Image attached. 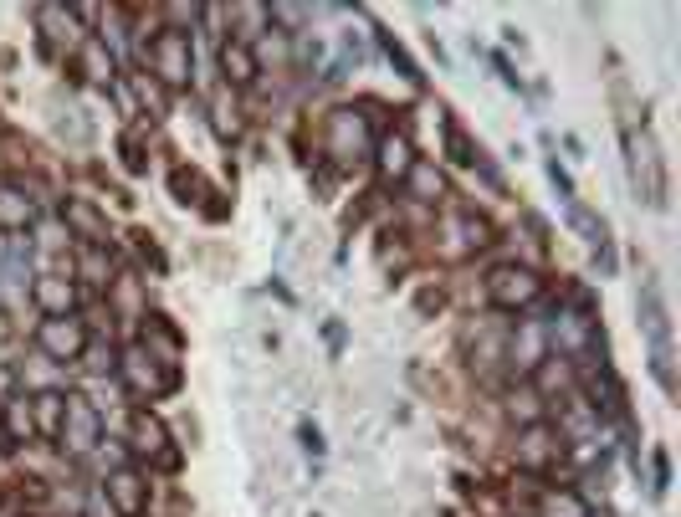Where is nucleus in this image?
Returning a JSON list of instances; mask_svg holds the SVG:
<instances>
[{"mask_svg": "<svg viewBox=\"0 0 681 517\" xmlns=\"http://www.w3.org/2000/svg\"><path fill=\"white\" fill-rule=\"evenodd\" d=\"M548 333V354H559L564 364H584L605 349V328H600V308H594L589 287H569L559 297V308L543 318Z\"/></svg>", "mask_w": 681, "mask_h": 517, "instance_id": "1", "label": "nucleus"}, {"mask_svg": "<svg viewBox=\"0 0 681 517\" xmlns=\"http://www.w3.org/2000/svg\"><path fill=\"white\" fill-rule=\"evenodd\" d=\"M374 144H379V128L364 113V103H338L318 118V159L338 169V175L364 169L374 159Z\"/></svg>", "mask_w": 681, "mask_h": 517, "instance_id": "2", "label": "nucleus"}, {"mask_svg": "<svg viewBox=\"0 0 681 517\" xmlns=\"http://www.w3.org/2000/svg\"><path fill=\"white\" fill-rule=\"evenodd\" d=\"M620 144H625V180H630V195L641 200L646 210H666L671 205V175H666V159H661V144L651 134V123H625L620 128Z\"/></svg>", "mask_w": 681, "mask_h": 517, "instance_id": "3", "label": "nucleus"}, {"mask_svg": "<svg viewBox=\"0 0 681 517\" xmlns=\"http://www.w3.org/2000/svg\"><path fill=\"white\" fill-rule=\"evenodd\" d=\"M139 62L154 72L159 88L185 93L190 82H195V41H190L185 26H159L144 47H139Z\"/></svg>", "mask_w": 681, "mask_h": 517, "instance_id": "4", "label": "nucleus"}, {"mask_svg": "<svg viewBox=\"0 0 681 517\" xmlns=\"http://www.w3.org/2000/svg\"><path fill=\"white\" fill-rule=\"evenodd\" d=\"M543 292H548V282L528 262H497L482 277V297L497 313H528L533 303H543Z\"/></svg>", "mask_w": 681, "mask_h": 517, "instance_id": "5", "label": "nucleus"}, {"mask_svg": "<svg viewBox=\"0 0 681 517\" xmlns=\"http://www.w3.org/2000/svg\"><path fill=\"white\" fill-rule=\"evenodd\" d=\"M113 379L123 384V395H129L134 405H154V400H164V395L180 390V369L149 359L139 343H134V349H118V374H113Z\"/></svg>", "mask_w": 681, "mask_h": 517, "instance_id": "6", "label": "nucleus"}, {"mask_svg": "<svg viewBox=\"0 0 681 517\" xmlns=\"http://www.w3.org/2000/svg\"><path fill=\"white\" fill-rule=\"evenodd\" d=\"M103 410L82 395V390H67V405H62V430H57V451L67 461H88L98 446H103Z\"/></svg>", "mask_w": 681, "mask_h": 517, "instance_id": "7", "label": "nucleus"}, {"mask_svg": "<svg viewBox=\"0 0 681 517\" xmlns=\"http://www.w3.org/2000/svg\"><path fill=\"white\" fill-rule=\"evenodd\" d=\"M548 359H553V354H548L543 318L507 323V338H502V374H507V379H533Z\"/></svg>", "mask_w": 681, "mask_h": 517, "instance_id": "8", "label": "nucleus"}, {"mask_svg": "<svg viewBox=\"0 0 681 517\" xmlns=\"http://www.w3.org/2000/svg\"><path fill=\"white\" fill-rule=\"evenodd\" d=\"M492 221L477 210V205H446V215H441V256L446 262H466V256H477V251H487L492 246Z\"/></svg>", "mask_w": 681, "mask_h": 517, "instance_id": "9", "label": "nucleus"}, {"mask_svg": "<svg viewBox=\"0 0 681 517\" xmlns=\"http://www.w3.org/2000/svg\"><path fill=\"white\" fill-rule=\"evenodd\" d=\"M31 343H36V354L47 359V364H82V354H88V343H93V328H88V318H82V313H72V318H41L36 333H31Z\"/></svg>", "mask_w": 681, "mask_h": 517, "instance_id": "10", "label": "nucleus"}, {"mask_svg": "<svg viewBox=\"0 0 681 517\" xmlns=\"http://www.w3.org/2000/svg\"><path fill=\"white\" fill-rule=\"evenodd\" d=\"M129 451L139 456V461H149L154 471H180V451H175V436H169V425H164V415L159 410H149V405H139L134 415H129Z\"/></svg>", "mask_w": 681, "mask_h": 517, "instance_id": "11", "label": "nucleus"}, {"mask_svg": "<svg viewBox=\"0 0 681 517\" xmlns=\"http://www.w3.org/2000/svg\"><path fill=\"white\" fill-rule=\"evenodd\" d=\"M564 436H559V425H553V415L548 420H538V425H523L518 430V441H513V461H518V471L523 477H548L553 466L564 461Z\"/></svg>", "mask_w": 681, "mask_h": 517, "instance_id": "12", "label": "nucleus"}, {"mask_svg": "<svg viewBox=\"0 0 681 517\" xmlns=\"http://www.w3.org/2000/svg\"><path fill=\"white\" fill-rule=\"evenodd\" d=\"M149 471L139 461H118L103 477V502L113 517H149Z\"/></svg>", "mask_w": 681, "mask_h": 517, "instance_id": "13", "label": "nucleus"}, {"mask_svg": "<svg viewBox=\"0 0 681 517\" xmlns=\"http://www.w3.org/2000/svg\"><path fill=\"white\" fill-rule=\"evenodd\" d=\"M57 221H62L67 241H77V246H108V241H113L103 205L88 200V195H62V200H57Z\"/></svg>", "mask_w": 681, "mask_h": 517, "instance_id": "14", "label": "nucleus"}, {"mask_svg": "<svg viewBox=\"0 0 681 517\" xmlns=\"http://www.w3.org/2000/svg\"><path fill=\"white\" fill-rule=\"evenodd\" d=\"M31 308L41 318H72L82 308V287L72 282V272H31Z\"/></svg>", "mask_w": 681, "mask_h": 517, "instance_id": "15", "label": "nucleus"}, {"mask_svg": "<svg viewBox=\"0 0 681 517\" xmlns=\"http://www.w3.org/2000/svg\"><path fill=\"white\" fill-rule=\"evenodd\" d=\"M420 154H415V144H410V134L405 128H379V144H374V175H379V185L385 190H400V180L410 175V164H415Z\"/></svg>", "mask_w": 681, "mask_h": 517, "instance_id": "16", "label": "nucleus"}, {"mask_svg": "<svg viewBox=\"0 0 681 517\" xmlns=\"http://www.w3.org/2000/svg\"><path fill=\"white\" fill-rule=\"evenodd\" d=\"M400 200L420 205V210H441L451 200V185H446V169L436 159H415L410 175L400 180Z\"/></svg>", "mask_w": 681, "mask_h": 517, "instance_id": "17", "label": "nucleus"}, {"mask_svg": "<svg viewBox=\"0 0 681 517\" xmlns=\"http://www.w3.org/2000/svg\"><path fill=\"white\" fill-rule=\"evenodd\" d=\"M635 318H641V333L651 338V354H671V308L651 277L635 287Z\"/></svg>", "mask_w": 681, "mask_h": 517, "instance_id": "18", "label": "nucleus"}, {"mask_svg": "<svg viewBox=\"0 0 681 517\" xmlns=\"http://www.w3.org/2000/svg\"><path fill=\"white\" fill-rule=\"evenodd\" d=\"M216 62H221V77H226V93H246V88H257V52H251V41L246 36H221V47H216Z\"/></svg>", "mask_w": 681, "mask_h": 517, "instance_id": "19", "label": "nucleus"}, {"mask_svg": "<svg viewBox=\"0 0 681 517\" xmlns=\"http://www.w3.org/2000/svg\"><path fill=\"white\" fill-rule=\"evenodd\" d=\"M67 67H72L77 82H98V88H113V82H118V62H113L103 36H82L72 47V57H67Z\"/></svg>", "mask_w": 681, "mask_h": 517, "instance_id": "20", "label": "nucleus"}, {"mask_svg": "<svg viewBox=\"0 0 681 517\" xmlns=\"http://www.w3.org/2000/svg\"><path fill=\"white\" fill-rule=\"evenodd\" d=\"M569 226L584 236V246L594 251V262H600V272L610 277L615 272V241H610V221L600 210H589L584 200H569Z\"/></svg>", "mask_w": 681, "mask_h": 517, "instance_id": "21", "label": "nucleus"}, {"mask_svg": "<svg viewBox=\"0 0 681 517\" xmlns=\"http://www.w3.org/2000/svg\"><path fill=\"white\" fill-rule=\"evenodd\" d=\"M103 297H108V318H118V323H139L149 313V282L139 272H113Z\"/></svg>", "mask_w": 681, "mask_h": 517, "instance_id": "22", "label": "nucleus"}, {"mask_svg": "<svg viewBox=\"0 0 681 517\" xmlns=\"http://www.w3.org/2000/svg\"><path fill=\"white\" fill-rule=\"evenodd\" d=\"M139 349L149 354V359H159V364H169V369H180V354H185V333L169 323L164 313H144L139 318Z\"/></svg>", "mask_w": 681, "mask_h": 517, "instance_id": "23", "label": "nucleus"}, {"mask_svg": "<svg viewBox=\"0 0 681 517\" xmlns=\"http://www.w3.org/2000/svg\"><path fill=\"white\" fill-rule=\"evenodd\" d=\"M36 31H41V57H57V52H67L72 57V47H77V16L67 11V6H36Z\"/></svg>", "mask_w": 681, "mask_h": 517, "instance_id": "24", "label": "nucleus"}, {"mask_svg": "<svg viewBox=\"0 0 681 517\" xmlns=\"http://www.w3.org/2000/svg\"><path fill=\"white\" fill-rule=\"evenodd\" d=\"M36 221H41V205L26 190H16V185H0V236L21 241V236L36 231Z\"/></svg>", "mask_w": 681, "mask_h": 517, "instance_id": "25", "label": "nucleus"}, {"mask_svg": "<svg viewBox=\"0 0 681 517\" xmlns=\"http://www.w3.org/2000/svg\"><path fill=\"white\" fill-rule=\"evenodd\" d=\"M528 487H533V517H594L589 497L574 487H548L538 477H528Z\"/></svg>", "mask_w": 681, "mask_h": 517, "instance_id": "26", "label": "nucleus"}, {"mask_svg": "<svg viewBox=\"0 0 681 517\" xmlns=\"http://www.w3.org/2000/svg\"><path fill=\"white\" fill-rule=\"evenodd\" d=\"M502 338H507V323H492V318H482L472 333H466V354H472V369H482V374L502 369Z\"/></svg>", "mask_w": 681, "mask_h": 517, "instance_id": "27", "label": "nucleus"}, {"mask_svg": "<svg viewBox=\"0 0 681 517\" xmlns=\"http://www.w3.org/2000/svg\"><path fill=\"white\" fill-rule=\"evenodd\" d=\"M113 246H77V262H72V282H82V287H108L113 282Z\"/></svg>", "mask_w": 681, "mask_h": 517, "instance_id": "28", "label": "nucleus"}, {"mask_svg": "<svg viewBox=\"0 0 681 517\" xmlns=\"http://www.w3.org/2000/svg\"><path fill=\"white\" fill-rule=\"evenodd\" d=\"M507 420H518V430L523 425H538V420H548V400L533 390V379H513L507 384Z\"/></svg>", "mask_w": 681, "mask_h": 517, "instance_id": "29", "label": "nucleus"}, {"mask_svg": "<svg viewBox=\"0 0 681 517\" xmlns=\"http://www.w3.org/2000/svg\"><path fill=\"white\" fill-rule=\"evenodd\" d=\"M62 405H67V390H36L31 395V430H36V441H57V430H62Z\"/></svg>", "mask_w": 681, "mask_h": 517, "instance_id": "30", "label": "nucleus"}, {"mask_svg": "<svg viewBox=\"0 0 681 517\" xmlns=\"http://www.w3.org/2000/svg\"><path fill=\"white\" fill-rule=\"evenodd\" d=\"M0 436H6L11 451H21L26 441H36V430H31V395L0 400Z\"/></svg>", "mask_w": 681, "mask_h": 517, "instance_id": "31", "label": "nucleus"}, {"mask_svg": "<svg viewBox=\"0 0 681 517\" xmlns=\"http://www.w3.org/2000/svg\"><path fill=\"white\" fill-rule=\"evenodd\" d=\"M441 144H446V159H451L456 169H477V164H487V154L477 149V139L466 134V128H461L451 113L441 118Z\"/></svg>", "mask_w": 681, "mask_h": 517, "instance_id": "32", "label": "nucleus"}, {"mask_svg": "<svg viewBox=\"0 0 681 517\" xmlns=\"http://www.w3.org/2000/svg\"><path fill=\"white\" fill-rule=\"evenodd\" d=\"M374 41H379V52L390 57V67H395V72H400V77L410 82V88H425V72H420V62H415V57L405 52V41H400V36H395L390 26H374Z\"/></svg>", "mask_w": 681, "mask_h": 517, "instance_id": "33", "label": "nucleus"}, {"mask_svg": "<svg viewBox=\"0 0 681 517\" xmlns=\"http://www.w3.org/2000/svg\"><path fill=\"white\" fill-rule=\"evenodd\" d=\"M169 190H175L180 205H200V200L216 195V190L200 180V169H190V164H175V169H169Z\"/></svg>", "mask_w": 681, "mask_h": 517, "instance_id": "34", "label": "nucleus"}, {"mask_svg": "<svg viewBox=\"0 0 681 517\" xmlns=\"http://www.w3.org/2000/svg\"><path fill=\"white\" fill-rule=\"evenodd\" d=\"M210 123H216V134L226 139V144H236L241 139V108L231 103V93L221 88L216 98H210Z\"/></svg>", "mask_w": 681, "mask_h": 517, "instance_id": "35", "label": "nucleus"}, {"mask_svg": "<svg viewBox=\"0 0 681 517\" xmlns=\"http://www.w3.org/2000/svg\"><path fill=\"white\" fill-rule=\"evenodd\" d=\"M82 369L98 374V379H113V374H118V343H108V338H98V333H93L88 354H82Z\"/></svg>", "mask_w": 681, "mask_h": 517, "instance_id": "36", "label": "nucleus"}, {"mask_svg": "<svg viewBox=\"0 0 681 517\" xmlns=\"http://www.w3.org/2000/svg\"><path fill=\"white\" fill-rule=\"evenodd\" d=\"M118 159H123V169H129V175H149V149H144V139L134 134H118Z\"/></svg>", "mask_w": 681, "mask_h": 517, "instance_id": "37", "label": "nucleus"}, {"mask_svg": "<svg viewBox=\"0 0 681 517\" xmlns=\"http://www.w3.org/2000/svg\"><path fill=\"white\" fill-rule=\"evenodd\" d=\"M297 446H303L313 461H323L328 456V441H323V425L313 420V415H303V420H297Z\"/></svg>", "mask_w": 681, "mask_h": 517, "instance_id": "38", "label": "nucleus"}, {"mask_svg": "<svg viewBox=\"0 0 681 517\" xmlns=\"http://www.w3.org/2000/svg\"><path fill=\"white\" fill-rule=\"evenodd\" d=\"M666 492H671V451L656 446V451H651V497L661 502Z\"/></svg>", "mask_w": 681, "mask_h": 517, "instance_id": "39", "label": "nucleus"}, {"mask_svg": "<svg viewBox=\"0 0 681 517\" xmlns=\"http://www.w3.org/2000/svg\"><path fill=\"white\" fill-rule=\"evenodd\" d=\"M487 62H492V72H497V77H502V88H507V93H518V98H523V93H528V82H523V77H518V67H513V62H507V57H502V52H487Z\"/></svg>", "mask_w": 681, "mask_h": 517, "instance_id": "40", "label": "nucleus"}, {"mask_svg": "<svg viewBox=\"0 0 681 517\" xmlns=\"http://www.w3.org/2000/svg\"><path fill=\"white\" fill-rule=\"evenodd\" d=\"M129 241H134V251H139V262H149L154 272H169V256L154 246V236H149V231H134Z\"/></svg>", "mask_w": 681, "mask_h": 517, "instance_id": "41", "label": "nucleus"}, {"mask_svg": "<svg viewBox=\"0 0 681 517\" xmlns=\"http://www.w3.org/2000/svg\"><path fill=\"white\" fill-rule=\"evenodd\" d=\"M543 169H548V185L559 190V200H564V205H569V200H579V195H574V180H569V169H564L559 159H548Z\"/></svg>", "mask_w": 681, "mask_h": 517, "instance_id": "42", "label": "nucleus"}, {"mask_svg": "<svg viewBox=\"0 0 681 517\" xmlns=\"http://www.w3.org/2000/svg\"><path fill=\"white\" fill-rule=\"evenodd\" d=\"M441 308H446V292H441V287H420V292H415V313H420V318H431V313H441Z\"/></svg>", "mask_w": 681, "mask_h": 517, "instance_id": "43", "label": "nucleus"}, {"mask_svg": "<svg viewBox=\"0 0 681 517\" xmlns=\"http://www.w3.org/2000/svg\"><path fill=\"white\" fill-rule=\"evenodd\" d=\"M11 395H21V364L0 359V400H11Z\"/></svg>", "mask_w": 681, "mask_h": 517, "instance_id": "44", "label": "nucleus"}, {"mask_svg": "<svg viewBox=\"0 0 681 517\" xmlns=\"http://www.w3.org/2000/svg\"><path fill=\"white\" fill-rule=\"evenodd\" d=\"M323 343H328V354H333V359L344 354V343H349V333H344V323H338V318H328V323H323Z\"/></svg>", "mask_w": 681, "mask_h": 517, "instance_id": "45", "label": "nucleus"}, {"mask_svg": "<svg viewBox=\"0 0 681 517\" xmlns=\"http://www.w3.org/2000/svg\"><path fill=\"white\" fill-rule=\"evenodd\" d=\"M21 507H26V502H21L16 487H0V517H21Z\"/></svg>", "mask_w": 681, "mask_h": 517, "instance_id": "46", "label": "nucleus"}, {"mask_svg": "<svg viewBox=\"0 0 681 517\" xmlns=\"http://www.w3.org/2000/svg\"><path fill=\"white\" fill-rule=\"evenodd\" d=\"M502 41H507L513 52H528V41H523V31H518V26H502Z\"/></svg>", "mask_w": 681, "mask_h": 517, "instance_id": "47", "label": "nucleus"}, {"mask_svg": "<svg viewBox=\"0 0 681 517\" xmlns=\"http://www.w3.org/2000/svg\"><path fill=\"white\" fill-rule=\"evenodd\" d=\"M11 338H16V323H11V313H6V308H0V349H6Z\"/></svg>", "mask_w": 681, "mask_h": 517, "instance_id": "48", "label": "nucleus"}]
</instances>
